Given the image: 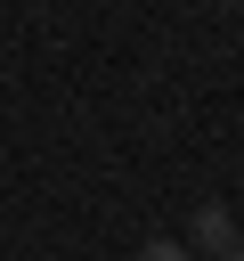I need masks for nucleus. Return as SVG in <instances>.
<instances>
[{
	"label": "nucleus",
	"instance_id": "1",
	"mask_svg": "<svg viewBox=\"0 0 244 261\" xmlns=\"http://www.w3.org/2000/svg\"><path fill=\"white\" fill-rule=\"evenodd\" d=\"M195 245H203V253H236V228H228V212H220V204H203V212H195Z\"/></svg>",
	"mask_w": 244,
	"mask_h": 261
},
{
	"label": "nucleus",
	"instance_id": "2",
	"mask_svg": "<svg viewBox=\"0 0 244 261\" xmlns=\"http://www.w3.org/2000/svg\"><path fill=\"white\" fill-rule=\"evenodd\" d=\"M130 261H187V245H171V237H155V245H138Z\"/></svg>",
	"mask_w": 244,
	"mask_h": 261
},
{
	"label": "nucleus",
	"instance_id": "3",
	"mask_svg": "<svg viewBox=\"0 0 244 261\" xmlns=\"http://www.w3.org/2000/svg\"><path fill=\"white\" fill-rule=\"evenodd\" d=\"M228 261H244V245H236V253H228Z\"/></svg>",
	"mask_w": 244,
	"mask_h": 261
}]
</instances>
